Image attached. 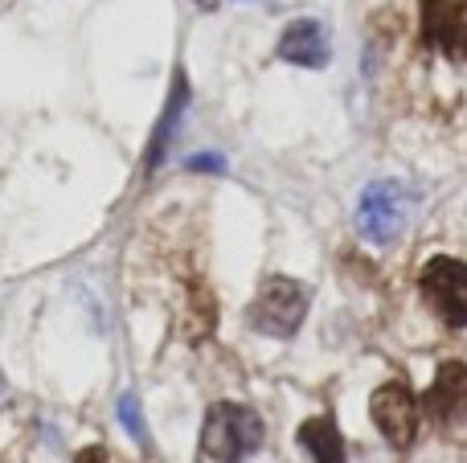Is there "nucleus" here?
<instances>
[{
    "label": "nucleus",
    "mask_w": 467,
    "mask_h": 463,
    "mask_svg": "<svg viewBox=\"0 0 467 463\" xmlns=\"http://www.w3.org/2000/svg\"><path fill=\"white\" fill-rule=\"evenodd\" d=\"M263 448V418L238 402H218L210 406L202 427V451L213 463H242Z\"/></svg>",
    "instance_id": "obj_1"
},
{
    "label": "nucleus",
    "mask_w": 467,
    "mask_h": 463,
    "mask_svg": "<svg viewBox=\"0 0 467 463\" xmlns=\"http://www.w3.org/2000/svg\"><path fill=\"white\" fill-rule=\"evenodd\" d=\"M406 210H410V189L402 180H373L357 201V230L365 242L386 246L402 230Z\"/></svg>",
    "instance_id": "obj_2"
},
{
    "label": "nucleus",
    "mask_w": 467,
    "mask_h": 463,
    "mask_svg": "<svg viewBox=\"0 0 467 463\" xmlns=\"http://www.w3.org/2000/svg\"><path fill=\"white\" fill-rule=\"evenodd\" d=\"M307 316V287L296 279H266L258 287V300L250 304V324L266 336H291Z\"/></svg>",
    "instance_id": "obj_3"
},
{
    "label": "nucleus",
    "mask_w": 467,
    "mask_h": 463,
    "mask_svg": "<svg viewBox=\"0 0 467 463\" xmlns=\"http://www.w3.org/2000/svg\"><path fill=\"white\" fill-rule=\"evenodd\" d=\"M422 300L439 312L451 328H467V262L460 259H431L422 267Z\"/></svg>",
    "instance_id": "obj_4"
},
{
    "label": "nucleus",
    "mask_w": 467,
    "mask_h": 463,
    "mask_svg": "<svg viewBox=\"0 0 467 463\" xmlns=\"http://www.w3.org/2000/svg\"><path fill=\"white\" fill-rule=\"evenodd\" d=\"M369 415L378 423V431L386 435L389 448H410L414 435H419V402L402 382L381 386L369 402Z\"/></svg>",
    "instance_id": "obj_5"
},
{
    "label": "nucleus",
    "mask_w": 467,
    "mask_h": 463,
    "mask_svg": "<svg viewBox=\"0 0 467 463\" xmlns=\"http://www.w3.org/2000/svg\"><path fill=\"white\" fill-rule=\"evenodd\" d=\"M422 410L435 427H460L467 418V365L463 361H443L431 382L427 398H422Z\"/></svg>",
    "instance_id": "obj_6"
},
{
    "label": "nucleus",
    "mask_w": 467,
    "mask_h": 463,
    "mask_svg": "<svg viewBox=\"0 0 467 463\" xmlns=\"http://www.w3.org/2000/svg\"><path fill=\"white\" fill-rule=\"evenodd\" d=\"M422 33L451 62L467 57V5L463 0H422Z\"/></svg>",
    "instance_id": "obj_7"
},
{
    "label": "nucleus",
    "mask_w": 467,
    "mask_h": 463,
    "mask_svg": "<svg viewBox=\"0 0 467 463\" xmlns=\"http://www.w3.org/2000/svg\"><path fill=\"white\" fill-rule=\"evenodd\" d=\"M279 57L304 70H320L328 62V37H324L320 21H296L283 29L279 37Z\"/></svg>",
    "instance_id": "obj_8"
},
{
    "label": "nucleus",
    "mask_w": 467,
    "mask_h": 463,
    "mask_svg": "<svg viewBox=\"0 0 467 463\" xmlns=\"http://www.w3.org/2000/svg\"><path fill=\"white\" fill-rule=\"evenodd\" d=\"M296 439L312 451L316 463H345V439H340L332 418H307V423L296 431Z\"/></svg>",
    "instance_id": "obj_9"
},
{
    "label": "nucleus",
    "mask_w": 467,
    "mask_h": 463,
    "mask_svg": "<svg viewBox=\"0 0 467 463\" xmlns=\"http://www.w3.org/2000/svg\"><path fill=\"white\" fill-rule=\"evenodd\" d=\"M185 98H189L185 74H177V82H172V98H169V107H164V115H161V128H156V136H152V148H148V172H152L156 164H161L164 148H169L172 131H177V119H181V111H185Z\"/></svg>",
    "instance_id": "obj_10"
},
{
    "label": "nucleus",
    "mask_w": 467,
    "mask_h": 463,
    "mask_svg": "<svg viewBox=\"0 0 467 463\" xmlns=\"http://www.w3.org/2000/svg\"><path fill=\"white\" fill-rule=\"evenodd\" d=\"M119 418L123 427H128V435L140 443V448H148V427H144V415H140V398L136 394H123L119 398Z\"/></svg>",
    "instance_id": "obj_11"
},
{
    "label": "nucleus",
    "mask_w": 467,
    "mask_h": 463,
    "mask_svg": "<svg viewBox=\"0 0 467 463\" xmlns=\"http://www.w3.org/2000/svg\"><path fill=\"white\" fill-rule=\"evenodd\" d=\"M74 463H107V451L103 448H82L78 456H74Z\"/></svg>",
    "instance_id": "obj_12"
},
{
    "label": "nucleus",
    "mask_w": 467,
    "mask_h": 463,
    "mask_svg": "<svg viewBox=\"0 0 467 463\" xmlns=\"http://www.w3.org/2000/svg\"><path fill=\"white\" fill-rule=\"evenodd\" d=\"M189 169H222V156H193V160H189Z\"/></svg>",
    "instance_id": "obj_13"
},
{
    "label": "nucleus",
    "mask_w": 467,
    "mask_h": 463,
    "mask_svg": "<svg viewBox=\"0 0 467 463\" xmlns=\"http://www.w3.org/2000/svg\"><path fill=\"white\" fill-rule=\"evenodd\" d=\"M197 5H213V0H197Z\"/></svg>",
    "instance_id": "obj_14"
}]
</instances>
